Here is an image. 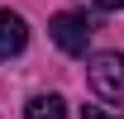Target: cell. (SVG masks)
Returning a JSON list of instances; mask_svg holds the SVG:
<instances>
[{
    "label": "cell",
    "instance_id": "obj_1",
    "mask_svg": "<svg viewBox=\"0 0 124 119\" xmlns=\"http://www.w3.org/2000/svg\"><path fill=\"white\" fill-rule=\"evenodd\" d=\"M86 81L100 100L124 105V52H95L91 67H86Z\"/></svg>",
    "mask_w": 124,
    "mask_h": 119
},
{
    "label": "cell",
    "instance_id": "obj_2",
    "mask_svg": "<svg viewBox=\"0 0 124 119\" xmlns=\"http://www.w3.org/2000/svg\"><path fill=\"white\" fill-rule=\"evenodd\" d=\"M48 33H53V43H57L67 57H86V43H91V19L77 15V10H62V15H53Z\"/></svg>",
    "mask_w": 124,
    "mask_h": 119
},
{
    "label": "cell",
    "instance_id": "obj_3",
    "mask_svg": "<svg viewBox=\"0 0 124 119\" xmlns=\"http://www.w3.org/2000/svg\"><path fill=\"white\" fill-rule=\"evenodd\" d=\"M24 43H29L24 19H19L15 10H0V57H15V52H24Z\"/></svg>",
    "mask_w": 124,
    "mask_h": 119
},
{
    "label": "cell",
    "instance_id": "obj_4",
    "mask_svg": "<svg viewBox=\"0 0 124 119\" xmlns=\"http://www.w3.org/2000/svg\"><path fill=\"white\" fill-rule=\"evenodd\" d=\"M24 119H67V105L62 95H33L24 105Z\"/></svg>",
    "mask_w": 124,
    "mask_h": 119
},
{
    "label": "cell",
    "instance_id": "obj_5",
    "mask_svg": "<svg viewBox=\"0 0 124 119\" xmlns=\"http://www.w3.org/2000/svg\"><path fill=\"white\" fill-rule=\"evenodd\" d=\"M81 119H115V114H105L100 105H86V110H81Z\"/></svg>",
    "mask_w": 124,
    "mask_h": 119
},
{
    "label": "cell",
    "instance_id": "obj_6",
    "mask_svg": "<svg viewBox=\"0 0 124 119\" xmlns=\"http://www.w3.org/2000/svg\"><path fill=\"white\" fill-rule=\"evenodd\" d=\"M95 10H124V0H91Z\"/></svg>",
    "mask_w": 124,
    "mask_h": 119
}]
</instances>
